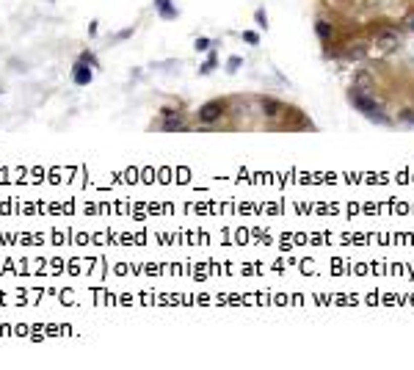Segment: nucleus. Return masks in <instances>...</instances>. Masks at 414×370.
<instances>
[{
  "label": "nucleus",
  "mask_w": 414,
  "mask_h": 370,
  "mask_svg": "<svg viewBox=\"0 0 414 370\" xmlns=\"http://www.w3.org/2000/svg\"><path fill=\"white\" fill-rule=\"evenodd\" d=\"M254 17H257V22H260V25H268V17H265V11H257Z\"/></svg>",
  "instance_id": "11"
},
{
  "label": "nucleus",
  "mask_w": 414,
  "mask_h": 370,
  "mask_svg": "<svg viewBox=\"0 0 414 370\" xmlns=\"http://www.w3.org/2000/svg\"><path fill=\"white\" fill-rule=\"evenodd\" d=\"M75 83H78V86L91 83V64L78 61V67H75Z\"/></svg>",
  "instance_id": "4"
},
{
  "label": "nucleus",
  "mask_w": 414,
  "mask_h": 370,
  "mask_svg": "<svg viewBox=\"0 0 414 370\" xmlns=\"http://www.w3.org/2000/svg\"><path fill=\"white\" fill-rule=\"evenodd\" d=\"M166 130H182V122L180 119H166Z\"/></svg>",
  "instance_id": "9"
},
{
  "label": "nucleus",
  "mask_w": 414,
  "mask_h": 370,
  "mask_svg": "<svg viewBox=\"0 0 414 370\" xmlns=\"http://www.w3.org/2000/svg\"><path fill=\"white\" fill-rule=\"evenodd\" d=\"M243 39L248 44H257V33H243Z\"/></svg>",
  "instance_id": "13"
},
{
  "label": "nucleus",
  "mask_w": 414,
  "mask_h": 370,
  "mask_svg": "<svg viewBox=\"0 0 414 370\" xmlns=\"http://www.w3.org/2000/svg\"><path fill=\"white\" fill-rule=\"evenodd\" d=\"M315 31H318V36H321V39H329V36H331V25H329L326 20H321V22H318V25H315Z\"/></svg>",
  "instance_id": "7"
},
{
  "label": "nucleus",
  "mask_w": 414,
  "mask_h": 370,
  "mask_svg": "<svg viewBox=\"0 0 414 370\" xmlns=\"http://www.w3.org/2000/svg\"><path fill=\"white\" fill-rule=\"evenodd\" d=\"M411 31H414V20H411Z\"/></svg>",
  "instance_id": "14"
},
{
  "label": "nucleus",
  "mask_w": 414,
  "mask_h": 370,
  "mask_svg": "<svg viewBox=\"0 0 414 370\" xmlns=\"http://www.w3.org/2000/svg\"><path fill=\"white\" fill-rule=\"evenodd\" d=\"M224 114V102L221 99H210V102H204L202 108H199V122H204V125H213V122H218Z\"/></svg>",
  "instance_id": "2"
},
{
  "label": "nucleus",
  "mask_w": 414,
  "mask_h": 370,
  "mask_svg": "<svg viewBox=\"0 0 414 370\" xmlns=\"http://www.w3.org/2000/svg\"><path fill=\"white\" fill-rule=\"evenodd\" d=\"M238 67H240V58H229V64H227V69H229V72H235Z\"/></svg>",
  "instance_id": "10"
},
{
  "label": "nucleus",
  "mask_w": 414,
  "mask_h": 370,
  "mask_svg": "<svg viewBox=\"0 0 414 370\" xmlns=\"http://www.w3.org/2000/svg\"><path fill=\"white\" fill-rule=\"evenodd\" d=\"M351 105H353V108H359V111H362L368 119H373V122H381V125H387V122H389L387 116H384L381 105H378L376 99H373L368 91H362V89H353V91H351Z\"/></svg>",
  "instance_id": "1"
},
{
  "label": "nucleus",
  "mask_w": 414,
  "mask_h": 370,
  "mask_svg": "<svg viewBox=\"0 0 414 370\" xmlns=\"http://www.w3.org/2000/svg\"><path fill=\"white\" fill-rule=\"evenodd\" d=\"M263 111H265V116H274V119H276V116L285 114V105L276 102V99H271V97H265L263 99Z\"/></svg>",
  "instance_id": "5"
},
{
  "label": "nucleus",
  "mask_w": 414,
  "mask_h": 370,
  "mask_svg": "<svg viewBox=\"0 0 414 370\" xmlns=\"http://www.w3.org/2000/svg\"><path fill=\"white\" fill-rule=\"evenodd\" d=\"M207 47H210V39H199L196 42V50H207Z\"/></svg>",
  "instance_id": "12"
},
{
  "label": "nucleus",
  "mask_w": 414,
  "mask_h": 370,
  "mask_svg": "<svg viewBox=\"0 0 414 370\" xmlns=\"http://www.w3.org/2000/svg\"><path fill=\"white\" fill-rule=\"evenodd\" d=\"M370 86V75L368 72H359L356 75V89H368Z\"/></svg>",
  "instance_id": "8"
},
{
  "label": "nucleus",
  "mask_w": 414,
  "mask_h": 370,
  "mask_svg": "<svg viewBox=\"0 0 414 370\" xmlns=\"http://www.w3.org/2000/svg\"><path fill=\"white\" fill-rule=\"evenodd\" d=\"M155 3H158V11H161L163 17H169V20H171V17H177V11H174V9H169L171 0H155Z\"/></svg>",
  "instance_id": "6"
},
{
  "label": "nucleus",
  "mask_w": 414,
  "mask_h": 370,
  "mask_svg": "<svg viewBox=\"0 0 414 370\" xmlns=\"http://www.w3.org/2000/svg\"><path fill=\"white\" fill-rule=\"evenodd\" d=\"M376 44H378V50H384V52H392V50H398L400 47V36L395 31H381L376 36Z\"/></svg>",
  "instance_id": "3"
}]
</instances>
